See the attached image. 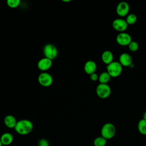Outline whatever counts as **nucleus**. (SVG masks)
Instances as JSON below:
<instances>
[{
    "label": "nucleus",
    "instance_id": "f257e3e1",
    "mask_svg": "<svg viewBox=\"0 0 146 146\" xmlns=\"http://www.w3.org/2000/svg\"><path fill=\"white\" fill-rule=\"evenodd\" d=\"M33 129V123L27 119H22L17 121L14 128L15 131L19 135H26L30 133Z\"/></svg>",
    "mask_w": 146,
    "mask_h": 146
},
{
    "label": "nucleus",
    "instance_id": "f03ea898",
    "mask_svg": "<svg viewBox=\"0 0 146 146\" xmlns=\"http://www.w3.org/2000/svg\"><path fill=\"white\" fill-rule=\"evenodd\" d=\"M107 72L111 77L116 78L119 76L123 71V66L117 61H113L109 64L107 65Z\"/></svg>",
    "mask_w": 146,
    "mask_h": 146
},
{
    "label": "nucleus",
    "instance_id": "7ed1b4c3",
    "mask_svg": "<svg viewBox=\"0 0 146 146\" xmlns=\"http://www.w3.org/2000/svg\"><path fill=\"white\" fill-rule=\"evenodd\" d=\"M116 128L111 123L104 124L101 129V135L106 140L112 139L115 135Z\"/></svg>",
    "mask_w": 146,
    "mask_h": 146
},
{
    "label": "nucleus",
    "instance_id": "20e7f679",
    "mask_svg": "<svg viewBox=\"0 0 146 146\" xmlns=\"http://www.w3.org/2000/svg\"><path fill=\"white\" fill-rule=\"evenodd\" d=\"M96 92L100 98L106 99L110 96L111 89L108 84L99 83L96 87Z\"/></svg>",
    "mask_w": 146,
    "mask_h": 146
},
{
    "label": "nucleus",
    "instance_id": "39448f33",
    "mask_svg": "<svg viewBox=\"0 0 146 146\" xmlns=\"http://www.w3.org/2000/svg\"><path fill=\"white\" fill-rule=\"evenodd\" d=\"M43 54L44 55V57L52 60L58 56V51L55 46L52 44L48 43L44 46Z\"/></svg>",
    "mask_w": 146,
    "mask_h": 146
},
{
    "label": "nucleus",
    "instance_id": "423d86ee",
    "mask_svg": "<svg viewBox=\"0 0 146 146\" xmlns=\"http://www.w3.org/2000/svg\"><path fill=\"white\" fill-rule=\"evenodd\" d=\"M38 80L40 85L44 87H48L52 84L53 82V78L51 75L49 73L43 72L39 75Z\"/></svg>",
    "mask_w": 146,
    "mask_h": 146
},
{
    "label": "nucleus",
    "instance_id": "0eeeda50",
    "mask_svg": "<svg viewBox=\"0 0 146 146\" xmlns=\"http://www.w3.org/2000/svg\"><path fill=\"white\" fill-rule=\"evenodd\" d=\"M116 41L119 45L125 46H128L132 41V38L131 35L127 33H120L116 36Z\"/></svg>",
    "mask_w": 146,
    "mask_h": 146
},
{
    "label": "nucleus",
    "instance_id": "6e6552de",
    "mask_svg": "<svg viewBox=\"0 0 146 146\" xmlns=\"http://www.w3.org/2000/svg\"><path fill=\"white\" fill-rule=\"evenodd\" d=\"M112 25L113 29L119 32L123 33L127 29L128 25L127 24L125 20L121 18H117L115 19L112 22Z\"/></svg>",
    "mask_w": 146,
    "mask_h": 146
},
{
    "label": "nucleus",
    "instance_id": "1a4fd4ad",
    "mask_svg": "<svg viewBox=\"0 0 146 146\" xmlns=\"http://www.w3.org/2000/svg\"><path fill=\"white\" fill-rule=\"evenodd\" d=\"M116 14L120 17L127 16L129 11V4L126 2H120L116 6Z\"/></svg>",
    "mask_w": 146,
    "mask_h": 146
},
{
    "label": "nucleus",
    "instance_id": "9d476101",
    "mask_svg": "<svg viewBox=\"0 0 146 146\" xmlns=\"http://www.w3.org/2000/svg\"><path fill=\"white\" fill-rule=\"evenodd\" d=\"M52 64V61L50 59L46 57L41 58L37 63L38 68L42 71H46L48 70Z\"/></svg>",
    "mask_w": 146,
    "mask_h": 146
},
{
    "label": "nucleus",
    "instance_id": "9b49d317",
    "mask_svg": "<svg viewBox=\"0 0 146 146\" xmlns=\"http://www.w3.org/2000/svg\"><path fill=\"white\" fill-rule=\"evenodd\" d=\"M119 62L121 64V65L124 67L129 66L132 63V58L131 56L127 52L121 54L119 56Z\"/></svg>",
    "mask_w": 146,
    "mask_h": 146
},
{
    "label": "nucleus",
    "instance_id": "f8f14e48",
    "mask_svg": "<svg viewBox=\"0 0 146 146\" xmlns=\"http://www.w3.org/2000/svg\"><path fill=\"white\" fill-rule=\"evenodd\" d=\"M97 68V66L96 63L91 60L87 61L84 66V71L89 75L95 73Z\"/></svg>",
    "mask_w": 146,
    "mask_h": 146
},
{
    "label": "nucleus",
    "instance_id": "ddd939ff",
    "mask_svg": "<svg viewBox=\"0 0 146 146\" xmlns=\"http://www.w3.org/2000/svg\"><path fill=\"white\" fill-rule=\"evenodd\" d=\"M17 121L16 118L11 115L6 116L4 119V123L5 125L9 128H14Z\"/></svg>",
    "mask_w": 146,
    "mask_h": 146
},
{
    "label": "nucleus",
    "instance_id": "4468645a",
    "mask_svg": "<svg viewBox=\"0 0 146 146\" xmlns=\"http://www.w3.org/2000/svg\"><path fill=\"white\" fill-rule=\"evenodd\" d=\"M0 140L2 145H9L13 143L14 137L11 133L9 132H5L1 135Z\"/></svg>",
    "mask_w": 146,
    "mask_h": 146
},
{
    "label": "nucleus",
    "instance_id": "2eb2a0df",
    "mask_svg": "<svg viewBox=\"0 0 146 146\" xmlns=\"http://www.w3.org/2000/svg\"><path fill=\"white\" fill-rule=\"evenodd\" d=\"M113 55L112 52L110 50L104 51L102 54V60L103 62L108 65L113 62Z\"/></svg>",
    "mask_w": 146,
    "mask_h": 146
},
{
    "label": "nucleus",
    "instance_id": "dca6fc26",
    "mask_svg": "<svg viewBox=\"0 0 146 146\" xmlns=\"http://www.w3.org/2000/svg\"><path fill=\"white\" fill-rule=\"evenodd\" d=\"M111 78V76L109 75V74L107 71L103 72L99 76L98 80H99L100 83L107 84L110 82Z\"/></svg>",
    "mask_w": 146,
    "mask_h": 146
},
{
    "label": "nucleus",
    "instance_id": "f3484780",
    "mask_svg": "<svg viewBox=\"0 0 146 146\" xmlns=\"http://www.w3.org/2000/svg\"><path fill=\"white\" fill-rule=\"evenodd\" d=\"M137 128L139 132L144 135H146V120L142 119L139 120L137 124Z\"/></svg>",
    "mask_w": 146,
    "mask_h": 146
},
{
    "label": "nucleus",
    "instance_id": "a211bd4d",
    "mask_svg": "<svg viewBox=\"0 0 146 146\" xmlns=\"http://www.w3.org/2000/svg\"><path fill=\"white\" fill-rule=\"evenodd\" d=\"M107 143V140L102 136L97 137L94 140V146H105Z\"/></svg>",
    "mask_w": 146,
    "mask_h": 146
},
{
    "label": "nucleus",
    "instance_id": "6ab92c4d",
    "mask_svg": "<svg viewBox=\"0 0 146 146\" xmlns=\"http://www.w3.org/2000/svg\"><path fill=\"white\" fill-rule=\"evenodd\" d=\"M137 16L135 14H129L127 16L125 21L128 25H133L137 21Z\"/></svg>",
    "mask_w": 146,
    "mask_h": 146
},
{
    "label": "nucleus",
    "instance_id": "aec40b11",
    "mask_svg": "<svg viewBox=\"0 0 146 146\" xmlns=\"http://www.w3.org/2000/svg\"><path fill=\"white\" fill-rule=\"evenodd\" d=\"M128 46L129 50L132 52H135L139 49V44L136 41L132 40Z\"/></svg>",
    "mask_w": 146,
    "mask_h": 146
},
{
    "label": "nucleus",
    "instance_id": "412c9836",
    "mask_svg": "<svg viewBox=\"0 0 146 146\" xmlns=\"http://www.w3.org/2000/svg\"><path fill=\"white\" fill-rule=\"evenodd\" d=\"M6 2L9 7L11 8H15L19 5L21 1L20 0H7Z\"/></svg>",
    "mask_w": 146,
    "mask_h": 146
},
{
    "label": "nucleus",
    "instance_id": "4be33fe9",
    "mask_svg": "<svg viewBox=\"0 0 146 146\" xmlns=\"http://www.w3.org/2000/svg\"><path fill=\"white\" fill-rule=\"evenodd\" d=\"M38 146H49V142L46 139H41L38 141Z\"/></svg>",
    "mask_w": 146,
    "mask_h": 146
},
{
    "label": "nucleus",
    "instance_id": "5701e85b",
    "mask_svg": "<svg viewBox=\"0 0 146 146\" xmlns=\"http://www.w3.org/2000/svg\"><path fill=\"white\" fill-rule=\"evenodd\" d=\"M90 75V79L92 80V81H96L97 80H98V78H99V76L97 74H96L95 72V73H93Z\"/></svg>",
    "mask_w": 146,
    "mask_h": 146
},
{
    "label": "nucleus",
    "instance_id": "b1692460",
    "mask_svg": "<svg viewBox=\"0 0 146 146\" xmlns=\"http://www.w3.org/2000/svg\"><path fill=\"white\" fill-rule=\"evenodd\" d=\"M143 119H144L145 120H146V111L143 114Z\"/></svg>",
    "mask_w": 146,
    "mask_h": 146
},
{
    "label": "nucleus",
    "instance_id": "393cba45",
    "mask_svg": "<svg viewBox=\"0 0 146 146\" xmlns=\"http://www.w3.org/2000/svg\"><path fill=\"white\" fill-rule=\"evenodd\" d=\"M3 145H2V143H1V140H0V146H2Z\"/></svg>",
    "mask_w": 146,
    "mask_h": 146
}]
</instances>
